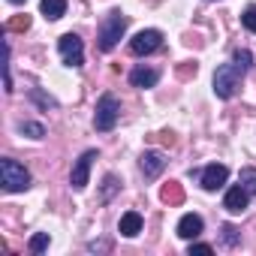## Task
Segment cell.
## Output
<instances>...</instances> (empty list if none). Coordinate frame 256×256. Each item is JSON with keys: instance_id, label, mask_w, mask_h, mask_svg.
Returning a JSON list of instances; mask_svg holds the SVG:
<instances>
[{"instance_id": "obj_11", "label": "cell", "mask_w": 256, "mask_h": 256, "mask_svg": "<svg viewBox=\"0 0 256 256\" xmlns=\"http://www.w3.org/2000/svg\"><path fill=\"white\" fill-rule=\"evenodd\" d=\"M163 169H166V157L160 151H145L142 154V172H145V178H157Z\"/></svg>"}, {"instance_id": "obj_13", "label": "cell", "mask_w": 256, "mask_h": 256, "mask_svg": "<svg viewBox=\"0 0 256 256\" xmlns=\"http://www.w3.org/2000/svg\"><path fill=\"white\" fill-rule=\"evenodd\" d=\"M118 229H120L124 238H136V235L142 232V214H139V211H126V214L120 217V226H118Z\"/></svg>"}, {"instance_id": "obj_6", "label": "cell", "mask_w": 256, "mask_h": 256, "mask_svg": "<svg viewBox=\"0 0 256 256\" xmlns=\"http://www.w3.org/2000/svg\"><path fill=\"white\" fill-rule=\"evenodd\" d=\"M160 46H163V34H160V30H154V28H151V30H139V34L130 40V52H133V54H139V58H142V54L157 52Z\"/></svg>"}, {"instance_id": "obj_25", "label": "cell", "mask_w": 256, "mask_h": 256, "mask_svg": "<svg viewBox=\"0 0 256 256\" xmlns=\"http://www.w3.org/2000/svg\"><path fill=\"white\" fill-rule=\"evenodd\" d=\"M10 4H24V0H10Z\"/></svg>"}, {"instance_id": "obj_21", "label": "cell", "mask_w": 256, "mask_h": 256, "mask_svg": "<svg viewBox=\"0 0 256 256\" xmlns=\"http://www.w3.org/2000/svg\"><path fill=\"white\" fill-rule=\"evenodd\" d=\"M102 184H106V187H102V202H108V199H112V193H114L120 184H118V178H114V175H106V181H102Z\"/></svg>"}, {"instance_id": "obj_15", "label": "cell", "mask_w": 256, "mask_h": 256, "mask_svg": "<svg viewBox=\"0 0 256 256\" xmlns=\"http://www.w3.org/2000/svg\"><path fill=\"white\" fill-rule=\"evenodd\" d=\"M28 96H30V102H36V106H40V108H46V112H48V108H58V100H54V96H48V94H42L40 88H30V90H28Z\"/></svg>"}, {"instance_id": "obj_14", "label": "cell", "mask_w": 256, "mask_h": 256, "mask_svg": "<svg viewBox=\"0 0 256 256\" xmlns=\"http://www.w3.org/2000/svg\"><path fill=\"white\" fill-rule=\"evenodd\" d=\"M40 10H42V16H46L48 22H58V18H64V12H66V0H42Z\"/></svg>"}, {"instance_id": "obj_16", "label": "cell", "mask_w": 256, "mask_h": 256, "mask_svg": "<svg viewBox=\"0 0 256 256\" xmlns=\"http://www.w3.org/2000/svg\"><path fill=\"white\" fill-rule=\"evenodd\" d=\"M238 181H241V187L250 193V196H256V169L253 166H247V169H241V175H238Z\"/></svg>"}, {"instance_id": "obj_8", "label": "cell", "mask_w": 256, "mask_h": 256, "mask_svg": "<svg viewBox=\"0 0 256 256\" xmlns=\"http://www.w3.org/2000/svg\"><path fill=\"white\" fill-rule=\"evenodd\" d=\"M226 178H229V169H226L223 163H211V166L202 169V187H205L208 193L220 190V187L226 184Z\"/></svg>"}, {"instance_id": "obj_5", "label": "cell", "mask_w": 256, "mask_h": 256, "mask_svg": "<svg viewBox=\"0 0 256 256\" xmlns=\"http://www.w3.org/2000/svg\"><path fill=\"white\" fill-rule=\"evenodd\" d=\"M58 52H60L66 66H82L84 64V46H82V40L76 34H64L58 40Z\"/></svg>"}, {"instance_id": "obj_18", "label": "cell", "mask_w": 256, "mask_h": 256, "mask_svg": "<svg viewBox=\"0 0 256 256\" xmlns=\"http://www.w3.org/2000/svg\"><path fill=\"white\" fill-rule=\"evenodd\" d=\"M18 130H22L24 136H30V139H42V136H46V126L36 124V120H24V124H18Z\"/></svg>"}, {"instance_id": "obj_19", "label": "cell", "mask_w": 256, "mask_h": 256, "mask_svg": "<svg viewBox=\"0 0 256 256\" xmlns=\"http://www.w3.org/2000/svg\"><path fill=\"white\" fill-rule=\"evenodd\" d=\"M235 66H238V70H244V72H247V70H250V66H253V54H250V52H247V48H238V52H235Z\"/></svg>"}, {"instance_id": "obj_17", "label": "cell", "mask_w": 256, "mask_h": 256, "mask_svg": "<svg viewBox=\"0 0 256 256\" xmlns=\"http://www.w3.org/2000/svg\"><path fill=\"white\" fill-rule=\"evenodd\" d=\"M48 244H52V238H48V232H36V235L30 238V244H28V250H30V253H46V250H48Z\"/></svg>"}, {"instance_id": "obj_12", "label": "cell", "mask_w": 256, "mask_h": 256, "mask_svg": "<svg viewBox=\"0 0 256 256\" xmlns=\"http://www.w3.org/2000/svg\"><path fill=\"white\" fill-rule=\"evenodd\" d=\"M199 232H202V217H199V214H184V217L178 220V235H181L184 241L199 238Z\"/></svg>"}, {"instance_id": "obj_22", "label": "cell", "mask_w": 256, "mask_h": 256, "mask_svg": "<svg viewBox=\"0 0 256 256\" xmlns=\"http://www.w3.org/2000/svg\"><path fill=\"white\" fill-rule=\"evenodd\" d=\"M163 199H166V202H181V190H178V184L169 181V187H163Z\"/></svg>"}, {"instance_id": "obj_2", "label": "cell", "mask_w": 256, "mask_h": 256, "mask_svg": "<svg viewBox=\"0 0 256 256\" xmlns=\"http://www.w3.org/2000/svg\"><path fill=\"white\" fill-rule=\"evenodd\" d=\"M124 30H126V16L120 10H112L102 18V24H100V48L102 52H112L124 40Z\"/></svg>"}, {"instance_id": "obj_1", "label": "cell", "mask_w": 256, "mask_h": 256, "mask_svg": "<svg viewBox=\"0 0 256 256\" xmlns=\"http://www.w3.org/2000/svg\"><path fill=\"white\" fill-rule=\"evenodd\" d=\"M0 181H4V190L6 193H22V190L30 187V172L18 160L4 157V160H0Z\"/></svg>"}, {"instance_id": "obj_4", "label": "cell", "mask_w": 256, "mask_h": 256, "mask_svg": "<svg viewBox=\"0 0 256 256\" xmlns=\"http://www.w3.org/2000/svg\"><path fill=\"white\" fill-rule=\"evenodd\" d=\"M241 76H244V70H238V66H235V60H232V64L217 66V72H214V94H217L220 100L235 96V90L241 88Z\"/></svg>"}, {"instance_id": "obj_9", "label": "cell", "mask_w": 256, "mask_h": 256, "mask_svg": "<svg viewBox=\"0 0 256 256\" xmlns=\"http://www.w3.org/2000/svg\"><path fill=\"white\" fill-rule=\"evenodd\" d=\"M247 199H250V193H247L241 184H235V187L226 190V196H223V208H226L229 214H241V211L247 208Z\"/></svg>"}, {"instance_id": "obj_10", "label": "cell", "mask_w": 256, "mask_h": 256, "mask_svg": "<svg viewBox=\"0 0 256 256\" xmlns=\"http://www.w3.org/2000/svg\"><path fill=\"white\" fill-rule=\"evenodd\" d=\"M160 82V70H151V66H136L133 72H130V84L133 88H154Z\"/></svg>"}, {"instance_id": "obj_23", "label": "cell", "mask_w": 256, "mask_h": 256, "mask_svg": "<svg viewBox=\"0 0 256 256\" xmlns=\"http://www.w3.org/2000/svg\"><path fill=\"white\" fill-rule=\"evenodd\" d=\"M223 244H229V247H235V244H238V229H235V226H229V223L223 226Z\"/></svg>"}, {"instance_id": "obj_3", "label": "cell", "mask_w": 256, "mask_h": 256, "mask_svg": "<svg viewBox=\"0 0 256 256\" xmlns=\"http://www.w3.org/2000/svg\"><path fill=\"white\" fill-rule=\"evenodd\" d=\"M118 118H120V100L114 96V94H102L100 100H96V112H94V126L100 133H108L112 126L118 124Z\"/></svg>"}, {"instance_id": "obj_20", "label": "cell", "mask_w": 256, "mask_h": 256, "mask_svg": "<svg viewBox=\"0 0 256 256\" xmlns=\"http://www.w3.org/2000/svg\"><path fill=\"white\" fill-rule=\"evenodd\" d=\"M241 24H244L250 34H256V6H247V10H244V16H241Z\"/></svg>"}, {"instance_id": "obj_24", "label": "cell", "mask_w": 256, "mask_h": 256, "mask_svg": "<svg viewBox=\"0 0 256 256\" xmlns=\"http://www.w3.org/2000/svg\"><path fill=\"white\" fill-rule=\"evenodd\" d=\"M211 250H214L211 244H190V256L193 253H211Z\"/></svg>"}, {"instance_id": "obj_7", "label": "cell", "mask_w": 256, "mask_h": 256, "mask_svg": "<svg viewBox=\"0 0 256 256\" xmlns=\"http://www.w3.org/2000/svg\"><path fill=\"white\" fill-rule=\"evenodd\" d=\"M94 160H96V151L90 148V151H84L78 160H76V166H72V175H70V184L76 187V190H84L88 187V175H90V166H94Z\"/></svg>"}]
</instances>
